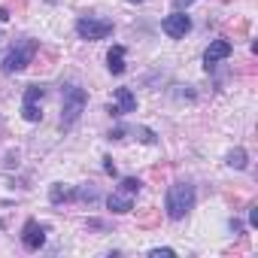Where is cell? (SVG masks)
<instances>
[{
    "mask_svg": "<svg viewBox=\"0 0 258 258\" xmlns=\"http://www.w3.org/2000/svg\"><path fill=\"white\" fill-rule=\"evenodd\" d=\"M103 170H106L109 176H115V164H112V158H103Z\"/></svg>",
    "mask_w": 258,
    "mask_h": 258,
    "instance_id": "7402d4cb",
    "label": "cell"
},
{
    "mask_svg": "<svg viewBox=\"0 0 258 258\" xmlns=\"http://www.w3.org/2000/svg\"><path fill=\"white\" fill-rule=\"evenodd\" d=\"M140 188H143V182H140L137 176H124V179L118 182V188L106 198V207H109L112 213H131V210H134V198L140 195Z\"/></svg>",
    "mask_w": 258,
    "mask_h": 258,
    "instance_id": "277c9868",
    "label": "cell"
},
{
    "mask_svg": "<svg viewBox=\"0 0 258 258\" xmlns=\"http://www.w3.org/2000/svg\"><path fill=\"white\" fill-rule=\"evenodd\" d=\"M49 201H52L55 207H61V204H73V201H76V185L55 182V185L49 188Z\"/></svg>",
    "mask_w": 258,
    "mask_h": 258,
    "instance_id": "8fae6325",
    "label": "cell"
},
{
    "mask_svg": "<svg viewBox=\"0 0 258 258\" xmlns=\"http://www.w3.org/2000/svg\"><path fill=\"white\" fill-rule=\"evenodd\" d=\"M85 106H88V91L79 88L76 82H67L61 88V127L64 131H70V127L82 118Z\"/></svg>",
    "mask_w": 258,
    "mask_h": 258,
    "instance_id": "7a4b0ae2",
    "label": "cell"
},
{
    "mask_svg": "<svg viewBox=\"0 0 258 258\" xmlns=\"http://www.w3.org/2000/svg\"><path fill=\"white\" fill-rule=\"evenodd\" d=\"M115 31V25L109 19H97V16H82L76 22V34L88 43H97V40H106L109 34Z\"/></svg>",
    "mask_w": 258,
    "mask_h": 258,
    "instance_id": "5b68a950",
    "label": "cell"
},
{
    "mask_svg": "<svg viewBox=\"0 0 258 258\" xmlns=\"http://www.w3.org/2000/svg\"><path fill=\"white\" fill-rule=\"evenodd\" d=\"M10 19H13V16L7 13V7H0V22H10Z\"/></svg>",
    "mask_w": 258,
    "mask_h": 258,
    "instance_id": "603a6c76",
    "label": "cell"
},
{
    "mask_svg": "<svg viewBox=\"0 0 258 258\" xmlns=\"http://www.w3.org/2000/svg\"><path fill=\"white\" fill-rule=\"evenodd\" d=\"M228 164H231L234 170H246V167H249V155H246V149H234V152H228Z\"/></svg>",
    "mask_w": 258,
    "mask_h": 258,
    "instance_id": "5bb4252c",
    "label": "cell"
},
{
    "mask_svg": "<svg viewBox=\"0 0 258 258\" xmlns=\"http://www.w3.org/2000/svg\"><path fill=\"white\" fill-rule=\"evenodd\" d=\"M228 228H231V231H234V234H243V222H240V219H237V216H234V219H231V222H228Z\"/></svg>",
    "mask_w": 258,
    "mask_h": 258,
    "instance_id": "ffe728a7",
    "label": "cell"
},
{
    "mask_svg": "<svg viewBox=\"0 0 258 258\" xmlns=\"http://www.w3.org/2000/svg\"><path fill=\"white\" fill-rule=\"evenodd\" d=\"M161 31H164L170 40H182V37L191 31V16H185L182 10H176L173 16H167V19L161 22Z\"/></svg>",
    "mask_w": 258,
    "mask_h": 258,
    "instance_id": "9c48e42d",
    "label": "cell"
},
{
    "mask_svg": "<svg viewBox=\"0 0 258 258\" xmlns=\"http://www.w3.org/2000/svg\"><path fill=\"white\" fill-rule=\"evenodd\" d=\"M191 4H198V0H173V7H176V10H188Z\"/></svg>",
    "mask_w": 258,
    "mask_h": 258,
    "instance_id": "44dd1931",
    "label": "cell"
},
{
    "mask_svg": "<svg viewBox=\"0 0 258 258\" xmlns=\"http://www.w3.org/2000/svg\"><path fill=\"white\" fill-rule=\"evenodd\" d=\"M140 140H143V143H149V146H155V143H158V137H155L152 127H140Z\"/></svg>",
    "mask_w": 258,
    "mask_h": 258,
    "instance_id": "e0dca14e",
    "label": "cell"
},
{
    "mask_svg": "<svg viewBox=\"0 0 258 258\" xmlns=\"http://www.w3.org/2000/svg\"><path fill=\"white\" fill-rule=\"evenodd\" d=\"M112 97H115V103L106 106V112H109L112 118H118V115H124V112H134V109H137V97H134L131 88H115Z\"/></svg>",
    "mask_w": 258,
    "mask_h": 258,
    "instance_id": "30bf717a",
    "label": "cell"
},
{
    "mask_svg": "<svg viewBox=\"0 0 258 258\" xmlns=\"http://www.w3.org/2000/svg\"><path fill=\"white\" fill-rule=\"evenodd\" d=\"M231 55H234V46H231V40L219 37V40H213V43L207 46V52H204V67H207V70H213L216 64L228 61Z\"/></svg>",
    "mask_w": 258,
    "mask_h": 258,
    "instance_id": "ba28073f",
    "label": "cell"
},
{
    "mask_svg": "<svg viewBox=\"0 0 258 258\" xmlns=\"http://www.w3.org/2000/svg\"><path fill=\"white\" fill-rule=\"evenodd\" d=\"M124 55H127V52H124V46H112V49L106 52V67H109V73H112V76L124 73V67H127V64H124Z\"/></svg>",
    "mask_w": 258,
    "mask_h": 258,
    "instance_id": "7c38bea8",
    "label": "cell"
},
{
    "mask_svg": "<svg viewBox=\"0 0 258 258\" xmlns=\"http://www.w3.org/2000/svg\"><path fill=\"white\" fill-rule=\"evenodd\" d=\"M37 52H40V43H37V40H22V43H16V46L4 55V61H0V70H4L7 76L22 73L25 67L34 64V55H37Z\"/></svg>",
    "mask_w": 258,
    "mask_h": 258,
    "instance_id": "3957f363",
    "label": "cell"
},
{
    "mask_svg": "<svg viewBox=\"0 0 258 258\" xmlns=\"http://www.w3.org/2000/svg\"><path fill=\"white\" fill-rule=\"evenodd\" d=\"M127 4H143V0H127Z\"/></svg>",
    "mask_w": 258,
    "mask_h": 258,
    "instance_id": "cb8c5ba5",
    "label": "cell"
},
{
    "mask_svg": "<svg viewBox=\"0 0 258 258\" xmlns=\"http://www.w3.org/2000/svg\"><path fill=\"white\" fill-rule=\"evenodd\" d=\"M191 210H195V185L185 182V179L170 182V188L164 195V213H167V219L182 222Z\"/></svg>",
    "mask_w": 258,
    "mask_h": 258,
    "instance_id": "6da1fadb",
    "label": "cell"
},
{
    "mask_svg": "<svg viewBox=\"0 0 258 258\" xmlns=\"http://www.w3.org/2000/svg\"><path fill=\"white\" fill-rule=\"evenodd\" d=\"M43 97H46V88L40 82H34V85L25 88V97H22V118L25 121H40L43 118V109H40Z\"/></svg>",
    "mask_w": 258,
    "mask_h": 258,
    "instance_id": "8992f818",
    "label": "cell"
},
{
    "mask_svg": "<svg viewBox=\"0 0 258 258\" xmlns=\"http://www.w3.org/2000/svg\"><path fill=\"white\" fill-rule=\"evenodd\" d=\"M249 228H258V207H249Z\"/></svg>",
    "mask_w": 258,
    "mask_h": 258,
    "instance_id": "d6986e66",
    "label": "cell"
},
{
    "mask_svg": "<svg viewBox=\"0 0 258 258\" xmlns=\"http://www.w3.org/2000/svg\"><path fill=\"white\" fill-rule=\"evenodd\" d=\"M149 255H152V258H173V255H176V252H173V249H170V246H155V249H152V252H149Z\"/></svg>",
    "mask_w": 258,
    "mask_h": 258,
    "instance_id": "2e32d148",
    "label": "cell"
},
{
    "mask_svg": "<svg viewBox=\"0 0 258 258\" xmlns=\"http://www.w3.org/2000/svg\"><path fill=\"white\" fill-rule=\"evenodd\" d=\"M158 219H161V210H146V213L137 216V225L140 228H152V225H158Z\"/></svg>",
    "mask_w": 258,
    "mask_h": 258,
    "instance_id": "9a60e30c",
    "label": "cell"
},
{
    "mask_svg": "<svg viewBox=\"0 0 258 258\" xmlns=\"http://www.w3.org/2000/svg\"><path fill=\"white\" fill-rule=\"evenodd\" d=\"M76 201L79 204H97L100 201V191H97V185L94 182H85V185H76Z\"/></svg>",
    "mask_w": 258,
    "mask_h": 258,
    "instance_id": "4fadbf2b",
    "label": "cell"
},
{
    "mask_svg": "<svg viewBox=\"0 0 258 258\" xmlns=\"http://www.w3.org/2000/svg\"><path fill=\"white\" fill-rule=\"evenodd\" d=\"M22 246L28 252H40L46 246V225H40L37 219H28L22 228Z\"/></svg>",
    "mask_w": 258,
    "mask_h": 258,
    "instance_id": "52a82bcc",
    "label": "cell"
},
{
    "mask_svg": "<svg viewBox=\"0 0 258 258\" xmlns=\"http://www.w3.org/2000/svg\"><path fill=\"white\" fill-rule=\"evenodd\" d=\"M124 134H127V127L118 124V127H112V131H109V140H124Z\"/></svg>",
    "mask_w": 258,
    "mask_h": 258,
    "instance_id": "ac0fdd59",
    "label": "cell"
}]
</instances>
